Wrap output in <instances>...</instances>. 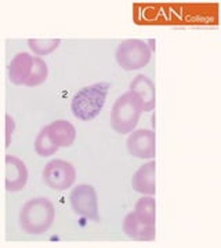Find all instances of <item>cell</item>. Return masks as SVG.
Returning <instances> with one entry per match:
<instances>
[{
	"label": "cell",
	"mask_w": 221,
	"mask_h": 248,
	"mask_svg": "<svg viewBox=\"0 0 221 248\" xmlns=\"http://www.w3.org/2000/svg\"><path fill=\"white\" fill-rule=\"evenodd\" d=\"M55 218L54 204L46 197L28 200L19 211V226L29 234H42L53 225Z\"/></svg>",
	"instance_id": "obj_1"
},
{
	"label": "cell",
	"mask_w": 221,
	"mask_h": 248,
	"mask_svg": "<svg viewBox=\"0 0 221 248\" xmlns=\"http://www.w3.org/2000/svg\"><path fill=\"white\" fill-rule=\"evenodd\" d=\"M109 87H111L109 83L100 81L79 90L72 98L71 109L73 116L82 122L96 119L105 105L106 94Z\"/></svg>",
	"instance_id": "obj_2"
},
{
	"label": "cell",
	"mask_w": 221,
	"mask_h": 248,
	"mask_svg": "<svg viewBox=\"0 0 221 248\" xmlns=\"http://www.w3.org/2000/svg\"><path fill=\"white\" fill-rule=\"evenodd\" d=\"M144 112L141 99L133 93L127 91L118 98L111 112V124L118 134H130L138 124L140 116Z\"/></svg>",
	"instance_id": "obj_3"
},
{
	"label": "cell",
	"mask_w": 221,
	"mask_h": 248,
	"mask_svg": "<svg viewBox=\"0 0 221 248\" xmlns=\"http://www.w3.org/2000/svg\"><path fill=\"white\" fill-rule=\"evenodd\" d=\"M150 46L140 39H129L118 46L115 58L118 65L124 71H137L147 66L151 61Z\"/></svg>",
	"instance_id": "obj_4"
},
{
	"label": "cell",
	"mask_w": 221,
	"mask_h": 248,
	"mask_svg": "<svg viewBox=\"0 0 221 248\" xmlns=\"http://www.w3.org/2000/svg\"><path fill=\"white\" fill-rule=\"evenodd\" d=\"M42 175L44 184L54 190H67L73 185L76 179V171L71 163L61 159H54L44 166Z\"/></svg>",
	"instance_id": "obj_5"
},
{
	"label": "cell",
	"mask_w": 221,
	"mask_h": 248,
	"mask_svg": "<svg viewBox=\"0 0 221 248\" xmlns=\"http://www.w3.org/2000/svg\"><path fill=\"white\" fill-rule=\"evenodd\" d=\"M69 202H71L72 210L80 217H85L90 221L96 222L100 219L97 192L91 185L82 184V185L75 186L71 190Z\"/></svg>",
	"instance_id": "obj_6"
},
{
	"label": "cell",
	"mask_w": 221,
	"mask_h": 248,
	"mask_svg": "<svg viewBox=\"0 0 221 248\" xmlns=\"http://www.w3.org/2000/svg\"><path fill=\"white\" fill-rule=\"evenodd\" d=\"M129 153L138 159H153L156 155V137L152 130L132 131L126 142Z\"/></svg>",
	"instance_id": "obj_7"
},
{
	"label": "cell",
	"mask_w": 221,
	"mask_h": 248,
	"mask_svg": "<svg viewBox=\"0 0 221 248\" xmlns=\"http://www.w3.org/2000/svg\"><path fill=\"white\" fill-rule=\"evenodd\" d=\"M28 182V170L25 163L16 156H6V189L10 193L22 190Z\"/></svg>",
	"instance_id": "obj_8"
},
{
	"label": "cell",
	"mask_w": 221,
	"mask_h": 248,
	"mask_svg": "<svg viewBox=\"0 0 221 248\" xmlns=\"http://www.w3.org/2000/svg\"><path fill=\"white\" fill-rule=\"evenodd\" d=\"M123 232L136 241H153L156 237L155 225L145 222L136 213H129L124 217Z\"/></svg>",
	"instance_id": "obj_9"
},
{
	"label": "cell",
	"mask_w": 221,
	"mask_h": 248,
	"mask_svg": "<svg viewBox=\"0 0 221 248\" xmlns=\"http://www.w3.org/2000/svg\"><path fill=\"white\" fill-rule=\"evenodd\" d=\"M155 161H150L141 166L132 177V186L137 193L142 196H153L156 192V179H155Z\"/></svg>",
	"instance_id": "obj_10"
},
{
	"label": "cell",
	"mask_w": 221,
	"mask_h": 248,
	"mask_svg": "<svg viewBox=\"0 0 221 248\" xmlns=\"http://www.w3.org/2000/svg\"><path fill=\"white\" fill-rule=\"evenodd\" d=\"M130 91L136 93L141 99L144 112H151L155 109L156 104V91L152 80L144 75H137L130 83Z\"/></svg>",
	"instance_id": "obj_11"
},
{
	"label": "cell",
	"mask_w": 221,
	"mask_h": 248,
	"mask_svg": "<svg viewBox=\"0 0 221 248\" xmlns=\"http://www.w3.org/2000/svg\"><path fill=\"white\" fill-rule=\"evenodd\" d=\"M46 130L57 148H68L76 138V130L73 124L67 120H55L51 124L46 125Z\"/></svg>",
	"instance_id": "obj_12"
},
{
	"label": "cell",
	"mask_w": 221,
	"mask_h": 248,
	"mask_svg": "<svg viewBox=\"0 0 221 248\" xmlns=\"http://www.w3.org/2000/svg\"><path fill=\"white\" fill-rule=\"evenodd\" d=\"M34 57L28 53H18L9 65V79L16 86H22L31 75Z\"/></svg>",
	"instance_id": "obj_13"
},
{
	"label": "cell",
	"mask_w": 221,
	"mask_h": 248,
	"mask_svg": "<svg viewBox=\"0 0 221 248\" xmlns=\"http://www.w3.org/2000/svg\"><path fill=\"white\" fill-rule=\"evenodd\" d=\"M155 208H156L155 199L152 196H142L141 199H138L137 203H136L134 213L137 214L145 222L155 225V219H156Z\"/></svg>",
	"instance_id": "obj_14"
},
{
	"label": "cell",
	"mask_w": 221,
	"mask_h": 248,
	"mask_svg": "<svg viewBox=\"0 0 221 248\" xmlns=\"http://www.w3.org/2000/svg\"><path fill=\"white\" fill-rule=\"evenodd\" d=\"M49 76V68H47V63L39 58V57H34V65H32V69H31V75L25 81L24 86L28 87H36L39 84H42L46 81Z\"/></svg>",
	"instance_id": "obj_15"
},
{
	"label": "cell",
	"mask_w": 221,
	"mask_h": 248,
	"mask_svg": "<svg viewBox=\"0 0 221 248\" xmlns=\"http://www.w3.org/2000/svg\"><path fill=\"white\" fill-rule=\"evenodd\" d=\"M61 45L60 39H29L28 46L29 48L37 55V57H43L49 54L54 53Z\"/></svg>",
	"instance_id": "obj_16"
},
{
	"label": "cell",
	"mask_w": 221,
	"mask_h": 248,
	"mask_svg": "<svg viewBox=\"0 0 221 248\" xmlns=\"http://www.w3.org/2000/svg\"><path fill=\"white\" fill-rule=\"evenodd\" d=\"M35 151L39 156L42 157H50L53 156L55 152L58 151V148L53 143V141L50 140L49 133L46 130V127H43L40 130V133L37 134L35 140Z\"/></svg>",
	"instance_id": "obj_17"
},
{
	"label": "cell",
	"mask_w": 221,
	"mask_h": 248,
	"mask_svg": "<svg viewBox=\"0 0 221 248\" xmlns=\"http://www.w3.org/2000/svg\"><path fill=\"white\" fill-rule=\"evenodd\" d=\"M16 130V122L10 115H6V148H9L11 143V138Z\"/></svg>",
	"instance_id": "obj_18"
}]
</instances>
